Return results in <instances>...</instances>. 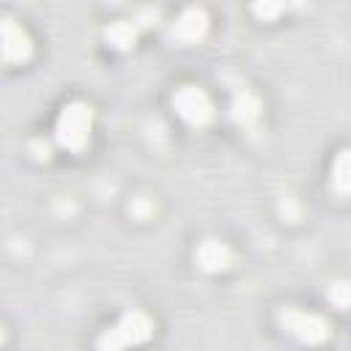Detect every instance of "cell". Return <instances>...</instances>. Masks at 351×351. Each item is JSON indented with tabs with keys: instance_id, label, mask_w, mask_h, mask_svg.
I'll return each mask as SVG.
<instances>
[{
	"instance_id": "14",
	"label": "cell",
	"mask_w": 351,
	"mask_h": 351,
	"mask_svg": "<svg viewBox=\"0 0 351 351\" xmlns=\"http://www.w3.org/2000/svg\"><path fill=\"white\" fill-rule=\"evenodd\" d=\"M30 151H33V156H36V159H49L52 145H49L47 140H33V143H30Z\"/></svg>"
},
{
	"instance_id": "13",
	"label": "cell",
	"mask_w": 351,
	"mask_h": 351,
	"mask_svg": "<svg viewBox=\"0 0 351 351\" xmlns=\"http://www.w3.org/2000/svg\"><path fill=\"white\" fill-rule=\"evenodd\" d=\"M252 11H255L261 19H274V16L282 11V5H274V3H263V5H255Z\"/></svg>"
},
{
	"instance_id": "10",
	"label": "cell",
	"mask_w": 351,
	"mask_h": 351,
	"mask_svg": "<svg viewBox=\"0 0 351 351\" xmlns=\"http://www.w3.org/2000/svg\"><path fill=\"white\" fill-rule=\"evenodd\" d=\"M332 184L337 192L351 195V151H340L332 167Z\"/></svg>"
},
{
	"instance_id": "12",
	"label": "cell",
	"mask_w": 351,
	"mask_h": 351,
	"mask_svg": "<svg viewBox=\"0 0 351 351\" xmlns=\"http://www.w3.org/2000/svg\"><path fill=\"white\" fill-rule=\"evenodd\" d=\"M129 211H132L137 219H145V217H151V214H154V203H151L148 197H134V200H132V206H129Z\"/></svg>"
},
{
	"instance_id": "3",
	"label": "cell",
	"mask_w": 351,
	"mask_h": 351,
	"mask_svg": "<svg viewBox=\"0 0 351 351\" xmlns=\"http://www.w3.org/2000/svg\"><path fill=\"white\" fill-rule=\"evenodd\" d=\"M173 104L178 110V115L192 123V126H206L214 115V107H211V99L206 96V90L195 88V85H181L173 96Z\"/></svg>"
},
{
	"instance_id": "9",
	"label": "cell",
	"mask_w": 351,
	"mask_h": 351,
	"mask_svg": "<svg viewBox=\"0 0 351 351\" xmlns=\"http://www.w3.org/2000/svg\"><path fill=\"white\" fill-rule=\"evenodd\" d=\"M258 112H261L258 96L250 93V90H241V93L236 96V101H233V115H236V121H239V123H252V121L258 118Z\"/></svg>"
},
{
	"instance_id": "2",
	"label": "cell",
	"mask_w": 351,
	"mask_h": 351,
	"mask_svg": "<svg viewBox=\"0 0 351 351\" xmlns=\"http://www.w3.org/2000/svg\"><path fill=\"white\" fill-rule=\"evenodd\" d=\"M151 332H154V321L145 313L132 310L99 337V351H123L129 346L145 343L151 337Z\"/></svg>"
},
{
	"instance_id": "6",
	"label": "cell",
	"mask_w": 351,
	"mask_h": 351,
	"mask_svg": "<svg viewBox=\"0 0 351 351\" xmlns=\"http://www.w3.org/2000/svg\"><path fill=\"white\" fill-rule=\"evenodd\" d=\"M206 27H208L206 11H203V8H186V11L176 19V25H173V38H176V41H184V44H192V41L203 38Z\"/></svg>"
},
{
	"instance_id": "4",
	"label": "cell",
	"mask_w": 351,
	"mask_h": 351,
	"mask_svg": "<svg viewBox=\"0 0 351 351\" xmlns=\"http://www.w3.org/2000/svg\"><path fill=\"white\" fill-rule=\"evenodd\" d=\"M280 324H282V329L291 332L296 340L310 343V346L326 340V335H329V324H326L321 315L304 313V310H285V313L280 315Z\"/></svg>"
},
{
	"instance_id": "1",
	"label": "cell",
	"mask_w": 351,
	"mask_h": 351,
	"mask_svg": "<svg viewBox=\"0 0 351 351\" xmlns=\"http://www.w3.org/2000/svg\"><path fill=\"white\" fill-rule=\"evenodd\" d=\"M90 123H93V110L85 101H71L63 107V112L58 115L55 123V140L58 145L69 148V151H80L88 145L90 137Z\"/></svg>"
},
{
	"instance_id": "8",
	"label": "cell",
	"mask_w": 351,
	"mask_h": 351,
	"mask_svg": "<svg viewBox=\"0 0 351 351\" xmlns=\"http://www.w3.org/2000/svg\"><path fill=\"white\" fill-rule=\"evenodd\" d=\"M104 38H107V44H112L115 49H129V47L137 41V27H134L132 22H126V19H118V22H112V25L104 30Z\"/></svg>"
},
{
	"instance_id": "5",
	"label": "cell",
	"mask_w": 351,
	"mask_h": 351,
	"mask_svg": "<svg viewBox=\"0 0 351 351\" xmlns=\"http://www.w3.org/2000/svg\"><path fill=\"white\" fill-rule=\"evenodd\" d=\"M0 41H3V58H5V63H22V60H27L30 52H33L30 36H27V33L22 30V25H16L11 16L3 19Z\"/></svg>"
},
{
	"instance_id": "11",
	"label": "cell",
	"mask_w": 351,
	"mask_h": 351,
	"mask_svg": "<svg viewBox=\"0 0 351 351\" xmlns=\"http://www.w3.org/2000/svg\"><path fill=\"white\" fill-rule=\"evenodd\" d=\"M329 302L340 310H348L351 307V282H346V280L332 282L329 285Z\"/></svg>"
},
{
	"instance_id": "7",
	"label": "cell",
	"mask_w": 351,
	"mask_h": 351,
	"mask_svg": "<svg viewBox=\"0 0 351 351\" xmlns=\"http://www.w3.org/2000/svg\"><path fill=\"white\" fill-rule=\"evenodd\" d=\"M230 258H233L230 250H228L222 241H217V239H206V241H200L197 250H195V263H197L203 271H222V269H228Z\"/></svg>"
}]
</instances>
